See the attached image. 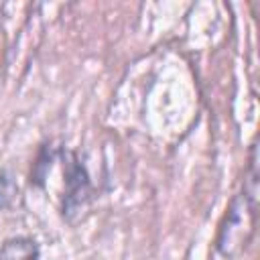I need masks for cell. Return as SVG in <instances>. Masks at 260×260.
<instances>
[{"label": "cell", "mask_w": 260, "mask_h": 260, "mask_svg": "<svg viewBox=\"0 0 260 260\" xmlns=\"http://www.w3.org/2000/svg\"><path fill=\"white\" fill-rule=\"evenodd\" d=\"M256 203H258V142L254 140L250 144L248 167L244 171L242 187L230 201L225 215L219 223L215 248L221 256L234 258L250 244L258 217Z\"/></svg>", "instance_id": "obj_1"}, {"label": "cell", "mask_w": 260, "mask_h": 260, "mask_svg": "<svg viewBox=\"0 0 260 260\" xmlns=\"http://www.w3.org/2000/svg\"><path fill=\"white\" fill-rule=\"evenodd\" d=\"M63 181H65V193L61 211L63 217L71 223H75L81 217V211L87 209V205L93 201V185L87 175L85 165L79 160V156L71 150H63Z\"/></svg>", "instance_id": "obj_2"}, {"label": "cell", "mask_w": 260, "mask_h": 260, "mask_svg": "<svg viewBox=\"0 0 260 260\" xmlns=\"http://www.w3.org/2000/svg\"><path fill=\"white\" fill-rule=\"evenodd\" d=\"M0 260H41V252L32 238L16 236L0 246Z\"/></svg>", "instance_id": "obj_3"}, {"label": "cell", "mask_w": 260, "mask_h": 260, "mask_svg": "<svg viewBox=\"0 0 260 260\" xmlns=\"http://www.w3.org/2000/svg\"><path fill=\"white\" fill-rule=\"evenodd\" d=\"M18 199V185L8 171L0 173V209H8Z\"/></svg>", "instance_id": "obj_4"}]
</instances>
